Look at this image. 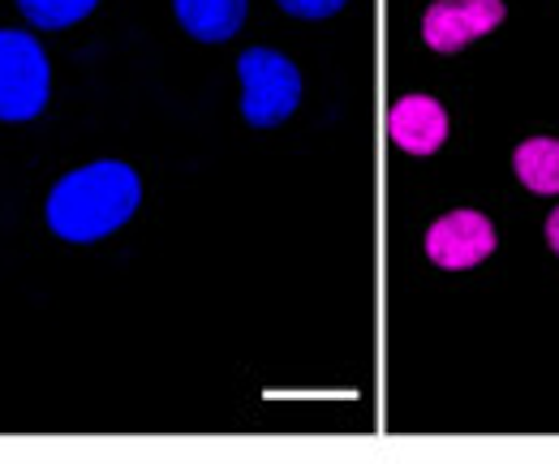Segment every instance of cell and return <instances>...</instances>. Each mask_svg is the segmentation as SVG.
I'll return each instance as SVG.
<instances>
[{
	"label": "cell",
	"instance_id": "8",
	"mask_svg": "<svg viewBox=\"0 0 559 464\" xmlns=\"http://www.w3.org/2000/svg\"><path fill=\"white\" fill-rule=\"evenodd\" d=\"M516 177L534 194H559V142L556 138H525L512 155Z\"/></svg>",
	"mask_w": 559,
	"mask_h": 464
},
{
	"label": "cell",
	"instance_id": "10",
	"mask_svg": "<svg viewBox=\"0 0 559 464\" xmlns=\"http://www.w3.org/2000/svg\"><path fill=\"white\" fill-rule=\"evenodd\" d=\"M284 13H293V17H306V22H323V17H332V13H341L349 0H276Z\"/></svg>",
	"mask_w": 559,
	"mask_h": 464
},
{
	"label": "cell",
	"instance_id": "7",
	"mask_svg": "<svg viewBox=\"0 0 559 464\" xmlns=\"http://www.w3.org/2000/svg\"><path fill=\"white\" fill-rule=\"evenodd\" d=\"M177 4V22L186 26V35L203 39V44H224L241 31L250 0H173Z\"/></svg>",
	"mask_w": 559,
	"mask_h": 464
},
{
	"label": "cell",
	"instance_id": "5",
	"mask_svg": "<svg viewBox=\"0 0 559 464\" xmlns=\"http://www.w3.org/2000/svg\"><path fill=\"white\" fill-rule=\"evenodd\" d=\"M495 250V228L483 211H448L426 233V254L443 271H469Z\"/></svg>",
	"mask_w": 559,
	"mask_h": 464
},
{
	"label": "cell",
	"instance_id": "9",
	"mask_svg": "<svg viewBox=\"0 0 559 464\" xmlns=\"http://www.w3.org/2000/svg\"><path fill=\"white\" fill-rule=\"evenodd\" d=\"M99 0H17V9L26 13V22L44 26V31H66L73 22H82Z\"/></svg>",
	"mask_w": 559,
	"mask_h": 464
},
{
	"label": "cell",
	"instance_id": "1",
	"mask_svg": "<svg viewBox=\"0 0 559 464\" xmlns=\"http://www.w3.org/2000/svg\"><path fill=\"white\" fill-rule=\"evenodd\" d=\"M139 172L121 159H99L57 181V190L48 194V228L61 241L91 246L117 233L139 211Z\"/></svg>",
	"mask_w": 559,
	"mask_h": 464
},
{
	"label": "cell",
	"instance_id": "4",
	"mask_svg": "<svg viewBox=\"0 0 559 464\" xmlns=\"http://www.w3.org/2000/svg\"><path fill=\"white\" fill-rule=\"evenodd\" d=\"M503 22V0H435L421 17V39L435 52H461Z\"/></svg>",
	"mask_w": 559,
	"mask_h": 464
},
{
	"label": "cell",
	"instance_id": "2",
	"mask_svg": "<svg viewBox=\"0 0 559 464\" xmlns=\"http://www.w3.org/2000/svg\"><path fill=\"white\" fill-rule=\"evenodd\" d=\"M241 73V112L254 130L284 126L301 104V73L288 57L272 48H250L237 61Z\"/></svg>",
	"mask_w": 559,
	"mask_h": 464
},
{
	"label": "cell",
	"instance_id": "3",
	"mask_svg": "<svg viewBox=\"0 0 559 464\" xmlns=\"http://www.w3.org/2000/svg\"><path fill=\"white\" fill-rule=\"evenodd\" d=\"M52 69L35 35L0 31V121H31L48 108Z\"/></svg>",
	"mask_w": 559,
	"mask_h": 464
},
{
	"label": "cell",
	"instance_id": "6",
	"mask_svg": "<svg viewBox=\"0 0 559 464\" xmlns=\"http://www.w3.org/2000/svg\"><path fill=\"white\" fill-rule=\"evenodd\" d=\"M388 138L409 155H435L448 138V112L430 95H405L388 112Z\"/></svg>",
	"mask_w": 559,
	"mask_h": 464
},
{
	"label": "cell",
	"instance_id": "11",
	"mask_svg": "<svg viewBox=\"0 0 559 464\" xmlns=\"http://www.w3.org/2000/svg\"><path fill=\"white\" fill-rule=\"evenodd\" d=\"M547 241H551V250L559 254V206L547 215Z\"/></svg>",
	"mask_w": 559,
	"mask_h": 464
}]
</instances>
